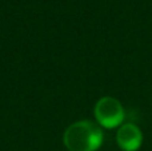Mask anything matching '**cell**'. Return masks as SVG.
<instances>
[{
	"instance_id": "cell-1",
	"label": "cell",
	"mask_w": 152,
	"mask_h": 151,
	"mask_svg": "<svg viewBox=\"0 0 152 151\" xmlns=\"http://www.w3.org/2000/svg\"><path fill=\"white\" fill-rule=\"evenodd\" d=\"M103 142V128L92 120H77L63 134V143L68 151H97Z\"/></svg>"
},
{
	"instance_id": "cell-2",
	"label": "cell",
	"mask_w": 152,
	"mask_h": 151,
	"mask_svg": "<svg viewBox=\"0 0 152 151\" xmlns=\"http://www.w3.org/2000/svg\"><path fill=\"white\" fill-rule=\"evenodd\" d=\"M94 115L96 123L102 128H119L124 122L126 111L119 99L113 96H103L94 107Z\"/></svg>"
},
{
	"instance_id": "cell-3",
	"label": "cell",
	"mask_w": 152,
	"mask_h": 151,
	"mask_svg": "<svg viewBox=\"0 0 152 151\" xmlns=\"http://www.w3.org/2000/svg\"><path fill=\"white\" fill-rule=\"evenodd\" d=\"M143 141V131L135 123H123L116 131V143L121 151H137Z\"/></svg>"
}]
</instances>
